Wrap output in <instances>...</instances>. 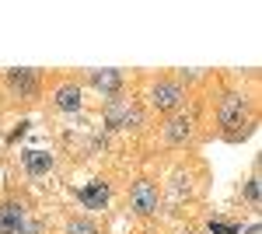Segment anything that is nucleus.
Returning a JSON list of instances; mask_svg holds the SVG:
<instances>
[{
    "mask_svg": "<svg viewBox=\"0 0 262 234\" xmlns=\"http://www.w3.org/2000/svg\"><path fill=\"white\" fill-rule=\"evenodd\" d=\"M189 133H192V122H189V119H171V122L164 126V137L171 140V143H182Z\"/></svg>",
    "mask_w": 262,
    "mask_h": 234,
    "instance_id": "obj_10",
    "label": "nucleus"
},
{
    "mask_svg": "<svg viewBox=\"0 0 262 234\" xmlns=\"http://www.w3.org/2000/svg\"><path fill=\"white\" fill-rule=\"evenodd\" d=\"M56 109H63V112H77L81 109V88L77 84H63V88H56Z\"/></svg>",
    "mask_w": 262,
    "mask_h": 234,
    "instance_id": "obj_6",
    "label": "nucleus"
},
{
    "mask_svg": "<svg viewBox=\"0 0 262 234\" xmlns=\"http://www.w3.org/2000/svg\"><path fill=\"white\" fill-rule=\"evenodd\" d=\"M21 161H25V168H28L32 175H46V172L53 168V157L46 154V151H25Z\"/></svg>",
    "mask_w": 262,
    "mask_h": 234,
    "instance_id": "obj_7",
    "label": "nucleus"
},
{
    "mask_svg": "<svg viewBox=\"0 0 262 234\" xmlns=\"http://www.w3.org/2000/svg\"><path fill=\"white\" fill-rule=\"evenodd\" d=\"M245 196H248L252 203H259V178H252V182L245 185Z\"/></svg>",
    "mask_w": 262,
    "mask_h": 234,
    "instance_id": "obj_13",
    "label": "nucleus"
},
{
    "mask_svg": "<svg viewBox=\"0 0 262 234\" xmlns=\"http://www.w3.org/2000/svg\"><path fill=\"white\" fill-rule=\"evenodd\" d=\"M67 234H98V227H95V220H70Z\"/></svg>",
    "mask_w": 262,
    "mask_h": 234,
    "instance_id": "obj_12",
    "label": "nucleus"
},
{
    "mask_svg": "<svg viewBox=\"0 0 262 234\" xmlns=\"http://www.w3.org/2000/svg\"><path fill=\"white\" fill-rule=\"evenodd\" d=\"M179 101H182V88H179V84H171V80H161V84H154V91H150V105H154V109H161V112H171Z\"/></svg>",
    "mask_w": 262,
    "mask_h": 234,
    "instance_id": "obj_3",
    "label": "nucleus"
},
{
    "mask_svg": "<svg viewBox=\"0 0 262 234\" xmlns=\"http://www.w3.org/2000/svg\"><path fill=\"white\" fill-rule=\"evenodd\" d=\"M119 80H122L119 70H95V74H91V84H95L98 91H105V95H116V91H119Z\"/></svg>",
    "mask_w": 262,
    "mask_h": 234,
    "instance_id": "obj_8",
    "label": "nucleus"
},
{
    "mask_svg": "<svg viewBox=\"0 0 262 234\" xmlns=\"http://www.w3.org/2000/svg\"><path fill=\"white\" fill-rule=\"evenodd\" d=\"M133 119H137L133 109H122L119 101H112V105H108V122H112V126H129Z\"/></svg>",
    "mask_w": 262,
    "mask_h": 234,
    "instance_id": "obj_11",
    "label": "nucleus"
},
{
    "mask_svg": "<svg viewBox=\"0 0 262 234\" xmlns=\"http://www.w3.org/2000/svg\"><path fill=\"white\" fill-rule=\"evenodd\" d=\"M129 203H133V210L137 214H154L158 210V185L154 182H147V178H140L137 185H133V193H129Z\"/></svg>",
    "mask_w": 262,
    "mask_h": 234,
    "instance_id": "obj_1",
    "label": "nucleus"
},
{
    "mask_svg": "<svg viewBox=\"0 0 262 234\" xmlns=\"http://www.w3.org/2000/svg\"><path fill=\"white\" fill-rule=\"evenodd\" d=\"M25 231V210L18 203H4L0 206V234H21Z\"/></svg>",
    "mask_w": 262,
    "mask_h": 234,
    "instance_id": "obj_4",
    "label": "nucleus"
},
{
    "mask_svg": "<svg viewBox=\"0 0 262 234\" xmlns=\"http://www.w3.org/2000/svg\"><path fill=\"white\" fill-rule=\"evenodd\" d=\"M245 112H248V101L242 95H224L221 98V109H217V119H221V126H242Z\"/></svg>",
    "mask_w": 262,
    "mask_h": 234,
    "instance_id": "obj_2",
    "label": "nucleus"
},
{
    "mask_svg": "<svg viewBox=\"0 0 262 234\" xmlns=\"http://www.w3.org/2000/svg\"><path fill=\"white\" fill-rule=\"evenodd\" d=\"M210 231L213 234H234L238 227H234V224H210Z\"/></svg>",
    "mask_w": 262,
    "mask_h": 234,
    "instance_id": "obj_14",
    "label": "nucleus"
},
{
    "mask_svg": "<svg viewBox=\"0 0 262 234\" xmlns=\"http://www.w3.org/2000/svg\"><path fill=\"white\" fill-rule=\"evenodd\" d=\"M7 80H11V88H14L18 95H35V88H39L32 70H11V77H7Z\"/></svg>",
    "mask_w": 262,
    "mask_h": 234,
    "instance_id": "obj_9",
    "label": "nucleus"
},
{
    "mask_svg": "<svg viewBox=\"0 0 262 234\" xmlns=\"http://www.w3.org/2000/svg\"><path fill=\"white\" fill-rule=\"evenodd\" d=\"M81 203H84V206H91V210H101V206L108 203V185H105V182H91V185H84V189H81Z\"/></svg>",
    "mask_w": 262,
    "mask_h": 234,
    "instance_id": "obj_5",
    "label": "nucleus"
}]
</instances>
